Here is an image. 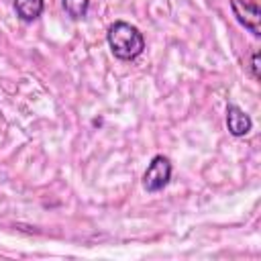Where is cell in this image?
I'll return each mask as SVG.
<instances>
[{"label": "cell", "mask_w": 261, "mask_h": 261, "mask_svg": "<svg viewBox=\"0 0 261 261\" xmlns=\"http://www.w3.org/2000/svg\"><path fill=\"white\" fill-rule=\"evenodd\" d=\"M108 45H110L114 57H118L122 61H130L143 53L145 39L137 27L118 20L108 29Z\"/></svg>", "instance_id": "6da1fadb"}, {"label": "cell", "mask_w": 261, "mask_h": 261, "mask_svg": "<svg viewBox=\"0 0 261 261\" xmlns=\"http://www.w3.org/2000/svg\"><path fill=\"white\" fill-rule=\"evenodd\" d=\"M171 179V161L163 155H155L143 173V186L147 192H159L163 190Z\"/></svg>", "instance_id": "7a4b0ae2"}, {"label": "cell", "mask_w": 261, "mask_h": 261, "mask_svg": "<svg viewBox=\"0 0 261 261\" xmlns=\"http://www.w3.org/2000/svg\"><path fill=\"white\" fill-rule=\"evenodd\" d=\"M230 8L237 16V20L249 29L255 37L261 35V12H259V6L251 0H230Z\"/></svg>", "instance_id": "3957f363"}, {"label": "cell", "mask_w": 261, "mask_h": 261, "mask_svg": "<svg viewBox=\"0 0 261 261\" xmlns=\"http://www.w3.org/2000/svg\"><path fill=\"white\" fill-rule=\"evenodd\" d=\"M226 126H228V130H230V135H234V137H245V135L251 130L253 122H251L249 114H247L243 108H239L237 104H228V106H226Z\"/></svg>", "instance_id": "277c9868"}, {"label": "cell", "mask_w": 261, "mask_h": 261, "mask_svg": "<svg viewBox=\"0 0 261 261\" xmlns=\"http://www.w3.org/2000/svg\"><path fill=\"white\" fill-rule=\"evenodd\" d=\"M43 8H45L43 0H14V10L18 18L24 22H33L35 18H39L43 14Z\"/></svg>", "instance_id": "5b68a950"}, {"label": "cell", "mask_w": 261, "mask_h": 261, "mask_svg": "<svg viewBox=\"0 0 261 261\" xmlns=\"http://www.w3.org/2000/svg\"><path fill=\"white\" fill-rule=\"evenodd\" d=\"M65 12L71 16V18H84L88 14V8H90V0H61Z\"/></svg>", "instance_id": "8992f818"}, {"label": "cell", "mask_w": 261, "mask_h": 261, "mask_svg": "<svg viewBox=\"0 0 261 261\" xmlns=\"http://www.w3.org/2000/svg\"><path fill=\"white\" fill-rule=\"evenodd\" d=\"M251 67H253V77L259 80V53L255 51L253 53V61H251Z\"/></svg>", "instance_id": "52a82bcc"}]
</instances>
